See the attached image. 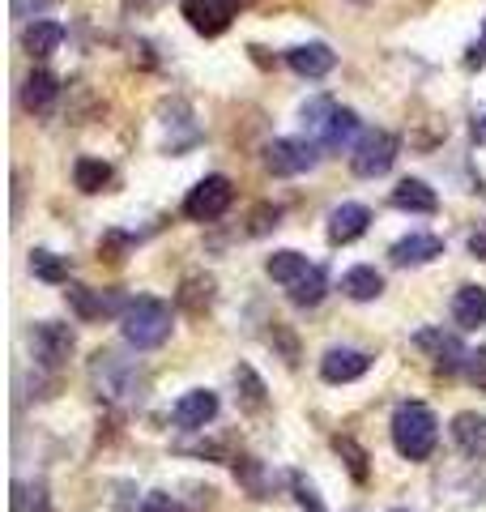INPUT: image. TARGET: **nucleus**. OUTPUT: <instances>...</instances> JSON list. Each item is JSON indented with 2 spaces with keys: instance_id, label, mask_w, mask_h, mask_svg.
Masks as SVG:
<instances>
[{
  "instance_id": "1",
  "label": "nucleus",
  "mask_w": 486,
  "mask_h": 512,
  "mask_svg": "<svg viewBox=\"0 0 486 512\" xmlns=\"http://www.w3.org/2000/svg\"><path fill=\"white\" fill-rule=\"evenodd\" d=\"M435 440H440V423H435L431 406L423 402H405L393 414V444L405 461H427Z\"/></svg>"
},
{
  "instance_id": "2",
  "label": "nucleus",
  "mask_w": 486,
  "mask_h": 512,
  "mask_svg": "<svg viewBox=\"0 0 486 512\" xmlns=\"http://www.w3.org/2000/svg\"><path fill=\"white\" fill-rule=\"evenodd\" d=\"M120 333H124L128 346L154 350V346H162V342L171 338V308L162 299H154V295H141V299H133L124 308Z\"/></svg>"
},
{
  "instance_id": "3",
  "label": "nucleus",
  "mask_w": 486,
  "mask_h": 512,
  "mask_svg": "<svg viewBox=\"0 0 486 512\" xmlns=\"http://www.w3.org/2000/svg\"><path fill=\"white\" fill-rule=\"evenodd\" d=\"M397 163V137L384 133V128H371V133H363L359 141H354V154H350V171L363 175V180H376V175H384L388 167Z\"/></svg>"
},
{
  "instance_id": "4",
  "label": "nucleus",
  "mask_w": 486,
  "mask_h": 512,
  "mask_svg": "<svg viewBox=\"0 0 486 512\" xmlns=\"http://www.w3.org/2000/svg\"><path fill=\"white\" fill-rule=\"evenodd\" d=\"M231 201H235L231 180H226V175H205V180L188 192L184 214L192 222H214V218H222L226 210H231Z\"/></svg>"
},
{
  "instance_id": "5",
  "label": "nucleus",
  "mask_w": 486,
  "mask_h": 512,
  "mask_svg": "<svg viewBox=\"0 0 486 512\" xmlns=\"http://www.w3.org/2000/svg\"><path fill=\"white\" fill-rule=\"evenodd\" d=\"M316 146L312 141H295V137H282V141H269L265 146V167L273 175H303L316 167Z\"/></svg>"
},
{
  "instance_id": "6",
  "label": "nucleus",
  "mask_w": 486,
  "mask_h": 512,
  "mask_svg": "<svg viewBox=\"0 0 486 512\" xmlns=\"http://www.w3.org/2000/svg\"><path fill=\"white\" fill-rule=\"evenodd\" d=\"M414 346H418V350H427L431 363H435V372H444V376H452L457 367L469 363L465 346L452 338V333H444V329H418V333H414Z\"/></svg>"
},
{
  "instance_id": "7",
  "label": "nucleus",
  "mask_w": 486,
  "mask_h": 512,
  "mask_svg": "<svg viewBox=\"0 0 486 512\" xmlns=\"http://www.w3.org/2000/svg\"><path fill=\"white\" fill-rule=\"evenodd\" d=\"M184 18L197 35L218 39V35H226V26H231L235 5L231 0H184Z\"/></svg>"
},
{
  "instance_id": "8",
  "label": "nucleus",
  "mask_w": 486,
  "mask_h": 512,
  "mask_svg": "<svg viewBox=\"0 0 486 512\" xmlns=\"http://www.w3.org/2000/svg\"><path fill=\"white\" fill-rule=\"evenodd\" d=\"M35 355H39L43 367H60L73 355V329L60 325V320H43V325L35 329Z\"/></svg>"
},
{
  "instance_id": "9",
  "label": "nucleus",
  "mask_w": 486,
  "mask_h": 512,
  "mask_svg": "<svg viewBox=\"0 0 486 512\" xmlns=\"http://www.w3.org/2000/svg\"><path fill=\"white\" fill-rule=\"evenodd\" d=\"M214 295H218V282L214 274H188L180 282V291H175V303H180V312L201 320L209 308H214Z\"/></svg>"
},
{
  "instance_id": "10",
  "label": "nucleus",
  "mask_w": 486,
  "mask_h": 512,
  "mask_svg": "<svg viewBox=\"0 0 486 512\" xmlns=\"http://www.w3.org/2000/svg\"><path fill=\"white\" fill-rule=\"evenodd\" d=\"M371 367V359L363 355V350H350V346H333L329 355L320 359V376L329 380V384H350V380H359L363 372Z\"/></svg>"
},
{
  "instance_id": "11",
  "label": "nucleus",
  "mask_w": 486,
  "mask_h": 512,
  "mask_svg": "<svg viewBox=\"0 0 486 512\" xmlns=\"http://www.w3.org/2000/svg\"><path fill=\"white\" fill-rule=\"evenodd\" d=\"M371 227V210L359 201H346L329 214V244H354Z\"/></svg>"
},
{
  "instance_id": "12",
  "label": "nucleus",
  "mask_w": 486,
  "mask_h": 512,
  "mask_svg": "<svg viewBox=\"0 0 486 512\" xmlns=\"http://www.w3.org/2000/svg\"><path fill=\"white\" fill-rule=\"evenodd\" d=\"M286 64L299 77H324V73H333L337 52L333 47H324V43H299V47H290L286 52Z\"/></svg>"
},
{
  "instance_id": "13",
  "label": "nucleus",
  "mask_w": 486,
  "mask_h": 512,
  "mask_svg": "<svg viewBox=\"0 0 486 512\" xmlns=\"http://www.w3.org/2000/svg\"><path fill=\"white\" fill-rule=\"evenodd\" d=\"M388 256H393V265H427L435 256H444V239L440 235H405L388 248Z\"/></svg>"
},
{
  "instance_id": "14",
  "label": "nucleus",
  "mask_w": 486,
  "mask_h": 512,
  "mask_svg": "<svg viewBox=\"0 0 486 512\" xmlns=\"http://www.w3.org/2000/svg\"><path fill=\"white\" fill-rule=\"evenodd\" d=\"M56 99H60V82L47 69H35L22 82V107L35 111V116H47V111L56 107Z\"/></svg>"
},
{
  "instance_id": "15",
  "label": "nucleus",
  "mask_w": 486,
  "mask_h": 512,
  "mask_svg": "<svg viewBox=\"0 0 486 512\" xmlns=\"http://www.w3.org/2000/svg\"><path fill=\"white\" fill-rule=\"evenodd\" d=\"M452 440H457V448L469 461H482L486 457V419L474 410L457 414V419H452Z\"/></svg>"
},
{
  "instance_id": "16",
  "label": "nucleus",
  "mask_w": 486,
  "mask_h": 512,
  "mask_svg": "<svg viewBox=\"0 0 486 512\" xmlns=\"http://www.w3.org/2000/svg\"><path fill=\"white\" fill-rule=\"evenodd\" d=\"M214 414H218V397L209 393V389H192V393H184L180 402H175V423L188 427V431L205 427Z\"/></svg>"
},
{
  "instance_id": "17",
  "label": "nucleus",
  "mask_w": 486,
  "mask_h": 512,
  "mask_svg": "<svg viewBox=\"0 0 486 512\" xmlns=\"http://www.w3.org/2000/svg\"><path fill=\"white\" fill-rule=\"evenodd\" d=\"M452 320H457L461 329L486 325V291L482 286H461V291L452 295Z\"/></svg>"
},
{
  "instance_id": "18",
  "label": "nucleus",
  "mask_w": 486,
  "mask_h": 512,
  "mask_svg": "<svg viewBox=\"0 0 486 512\" xmlns=\"http://www.w3.org/2000/svg\"><path fill=\"white\" fill-rule=\"evenodd\" d=\"M393 205L397 210H410V214H435L440 210V197H435V188H427L423 180H401L393 188Z\"/></svg>"
},
{
  "instance_id": "19",
  "label": "nucleus",
  "mask_w": 486,
  "mask_h": 512,
  "mask_svg": "<svg viewBox=\"0 0 486 512\" xmlns=\"http://www.w3.org/2000/svg\"><path fill=\"white\" fill-rule=\"evenodd\" d=\"M265 269H269V278H273V282H282V286H295L299 278L312 274V265H307V256H303V252H295V248L273 252L269 261H265Z\"/></svg>"
},
{
  "instance_id": "20",
  "label": "nucleus",
  "mask_w": 486,
  "mask_h": 512,
  "mask_svg": "<svg viewBox=\"0 0 486 512\" xmlns=\"http://www.w3.org/2000/svg\"><path fill=\"white\" fill-rule=\"evenodd\" d=\"M69 303H73V312L81 320H103L107 312H116V299L103 295V291H90V286H69Z\"/></svg>"
},
{
  "instance_id": "21",
  "label": "nucleus",
  "mask_w": 486,
  "mask_h": 512,
  "mask_svg": "<svg viewBox=\"0 0 486 512\" xmlns=\"http://www.w3.org/2000/svg\"><path fill=\"white\" fill-rule=\"evenodd\" d=\"M60 43H64V26L60 22H30L22 30V47L30 56H52Z\"/></svg>"
},
{
  "instance_id": "22",
  "label": "nucleus",
  "mask_w": 486,
  "mask_h": 512,
  "mask_svg": "<svg viewBox=\"0 0 486 512\" xmlns=\"http://www.w3.org/2000/svg\"><path fill=\"white\" fill-rule=\"evenodd\" d=\"M342 291L354 299V303H367V299H380L384 295V278L376 274L371 265H354L350 274L342 278Z\"/></svg>"
},
{
  "instance_id": "23",
  "label": "nucleus",
  "mask_w": 486,
  "mask_h": 512,
  "mask_svg": "<svg viewBox=\"0 0 486 512\" xmlns=\"http://www.w3.org/2000/svg\"><path fill=\"white\" fill-rule=\"evenodd\" d=\"M299 116H303L307 137L324 146V137H329V128H333V116H337V103L333 99H312V103H303Z\"/></svg>"
},
{
  "instance_id": "24",
  "label": "nucleus",
  "mask_w": 486,
  "mask_h": 512,
  "mask_svg": "<svg viewBox=\"0 0 486 512\" xmlns=\"http://www.w3.org/2000/svg\"><path fill=\"white\" fill-rule=\"evenodd\" d=\"M73 184L81 192H103L111 184V167L99 163V158H77V167H73Z\"/></svg>"
},
{
  "instance_id": "25",
  "label": "nucleus",
  "mask_w": 486,
  "mask_h": 512,
  "mask_svg": "<svg viewBox=\"0 0 486 512\" xmlns=\"http://www.w3.org/2000/svg\"><path fill=\"white\" fill-rule=\"evenodd\" d=\"M235 384H239V393H243V410L261 414L265 410V384H261V376H256L248 363H239L235 367Z\"/></svg>"
},
{
  "instance_id": "26",
  "label": "nucleus",
  "mask_w": 486,
  "mask_h": 512,
  "mask_svg": "<svg viewBox=\"0 0 486 512\" xmlns=\"http://www.w3.org/2000/svg\"><path fill=\"white\" fill-rule=\"evenodd\" d=\"M324 286H329V282H324V269L312 265V274L290 286V303H295V308H316V303L324 299Z\"/></svg>"
},
{
  "instance_id": "27",
  "label": "nucleus",
  "mask_w": 486,
  "mask_h": 512,
  "mask_svg": "<svg viewBox=\"0 0 486 512\" xmlns=\"http://www.w3.org/2000/svg\"><path fill=\"white\" fill-rule=\"evenodd\" d=\"M30 269H35V278H43V282H64L69 278V261L56 256V252H47V248L30 252Z\"/></svg>"
},
{
  "instance_id": "28",
  "label": "nucleus",
  "mask_w": 486,
  "mask_h": 512,
  "mask_svg": "<svg viewBox=\"0 0 486 512\" xmlns=\"http://www.w3.org/2000/svg\"><path fill=\"white\" fill-rule=\"evenodd\" d=\"M354 133H359V116H354L350 107H337V116H333V128H329V137H324V146H329V150H342Z\"/></svg>"
},
{
  "instance_id": "29",
  "label": "nucleus",
  "mask_w": 486,
  "mask_h": 512,
  "mask_svg": "<svg viewBox=\"0 0 486 512\" xmlns=\"http://www.w3.org/2000/svg\"><path fill=\"white\" fill-rule=\"evenodd\" d=\"M333 448L346 457V466H350V474H354V483H367V453L359 444H354L350 436H333Z\"/></svg>"
},
{
  "instance_id": "30",
  "label": "nucleus",
  "mask_w": 486,
  "mask_h": 512,
  "mask_svg": "<svg viewBox=\"0 0 486 512\" xmlns=\"http://www.w3.org/2000/svg\"><path fill=\"white\" fill-rule=\"evenodd\" d=\"M278 218H282V210H278V205H256V210H252V235H265V231H273V227H278Z\"/></svg>"
},
{
  "instance_id": "31",
  "label": "nucleus",
  "mask_w": 486,
  "mask_h": 512,
  "mask_svg": "<svg viewBox=\"0 0 486 512\" xmlns=\"http://www.w3.org/2000/svg\"><path fill=\"white\" fill-rule=\"evenodd\" d=\"M141 512H188L180 500H171L167 491H154V495H145V504H141Z\"/></svg>"
},
{
  "instance_id": "32",
  "label": "nucleus",
  "mask_w": 486,
  "mask_h": 512,
  "mask_svg": "<svg viewBox=\"0 0 486 512\" xmlns=\"http://www.w3.org/2000/svg\"><path fill=\"white\" fill-rule=\"evenodd\" d=\"M235 478H243V483H248L252 491H261L265 483H261V466H256L252 457H243V461H235Z\"/></svg>"
},
{
  "instance_id": "33",
  "label": "nucleus",
  "mask_w": 486,
  "mask_h": 512,
  "mask_svg": "<svg viewBox=\"0 0 486 512\" xmlns=\"http://www.w3.org/2000/svg\"><path fill=\"white\" fill-rule=\"evenodd\" d=\"M469 376H474V384L486 393V346L478 350V355H469Z\"/></svg>"
},
{
  "instance_id": "34",
  "label": "nucleus",
  "mask_w": 486,
  "mask_h": 512,
  "mask_svg": "<svg viewBox=\"0 0 486 512\" xmlns=\"http://www.w3.org/2000/svg\"><path fill=\"white\" fill-rule=\"evenodd\" d=\"M128 248V239L124 235H107L103 244H99V256H107V261H120V252Z\"/></svg>"
},
{
  "instance_id": "35",
  "label": "nucleus",
  "mask_w": 486,
  "mask_h": 512,
  "mask_svg": "<svg viewBox=\"0 0 486 512\" xmlns=\"http://www.w3.org/2000/svg\"><path fill=\"white\" fill-rule=\"evenodd\" d=\"M295 491H299V504H303V508H312V512H324V508H320V500H316V491L307 487L303 478H295Z\"/></svg>"
},
{
  "instance_id": "36",
  "label": "nucleus",
  "mask_w": 486,
  "mask_h": 512,
  "mask_svg": "<svg viewBox=\"0 0 486 512\" xmlns=\"http://www.w3.org/2000/svg\"><path fill=\"white\" fill-rule=\"evenodd\" d=\"M469 252H474V256H482V261H486V231L469 239Z\"/></svg>"
},
{
  "instance_id": "37",
  "label": "nucleus",
  "mask_w": 486,
  "mask_h": 512,
  "mask_svg": "<svg viewBox=\"0 0 486 512\" xmlns=\"http://www.w3.org/2000/svg\"><path fill=\"white\" fill-rule=\"evenodd\" d=\"M158 5H162V0H128V9H137V13H150Z\"/></svg>"
},
{
  "instance_id": "38",
  "label": "nucleus",
  "mask_w": 486,
  "mask_h": 512,
  "mask_svg": "<svg viewBox=\"0 0 486 512\" xmlns=\"http://www.w3.org/2000/svg\"><path fill=\"white\" fill-rule=\"evenodd\" d=\"M474 141H478V146H486V116L474 120Z\"/></svg>"
},
{
  "instance_id": "39",
  "label": "nucleus",
  "mask_w": 486,
  "mask_h": 512,
  "mask_svg": "<svg viewBox=\"0 0 486 512\" xmlns=\"http://www.w3.org/2000/svg\"><path fill=\"white\" fill-rule=\"evenodd\" d=\"M231 5H235V9H243V5H252V0H231Z\"/></svg>"
},
{
  "instance_id": "40",
  "label": "nucleus",
  "mask_w": 486,
  "mask_h": 512,
  "mask_svg": "<svg viewBox=\"0 0 486 512\" xmlns=\"http://www.w3.org/2000/svg\"><path fill=\"white\" fill-rule=\"evenodd\" d=\"M393 512H405V508H393Z\"/></svg>"
},
{
  "instance_id": "41",
  "label": "nucleus",
  "mask_w": 486,
  "mask_h": 512,
  "mask_svg": "<svg viewBox=\"0 0 486 512\" xmlns=\"http://www.w3.org/2000/svg\"><path fill=\"white\" fill-rule=\"evenodd\" d=\"M482 35H486V30H482Z\"/></svg>"
}]
</instances>
